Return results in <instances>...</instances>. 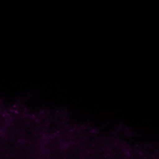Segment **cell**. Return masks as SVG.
Returning <instances> with one entry per match:
<instances>
[{
    "label": "cell",
    "instance_id": "cell-4",
    "mask_svg": "<svg viewBox=\"0 0 159 159\" xmlns=\"http://www.w3.org/2000/svg\"><path fill=\"white\" fill-rule=\"evenodd\" d=\"M126 159H147L139 151L127 152Z\"/></svg>",
    "mask_w": 159,
    "mask_h": 159
},
{
    "label": "cell",
    "instance_id": "cell-3",
    "mask_svg": "<svg viewBox=\"0 0 159 159\" xmlns=\"http://www.w3.org/2000/svg\"><path fill=\"white\" fill-rule=\"evenodd\" d=\"M88 153L91 159H108L107 152L102 149L91 151Z\"/></svg>",
    "mask_w": 159,
    "mask_h": 159
},
{
    "label": "cell",
    "instance_id": "cell-2",
    "mask_svg": "<svg viewBox=\"0 0 159 159\" xmlns=\"http://www.w3.org/2000/svg\"><path fill=\"white\" fill-rule=\"evenodd\" d=\"M107 152L108 159H126L127 152L117 144L112 145Z\"/></svg>",
    "mask_w": 159,
    "mask_h": 159
},
{
    "label": "cell",
    "instance_id": "cell-1",
    "mask_svg": "<svg viewBox=\"0 0 159 159\" xmlns=\"http://www.w3.org/2000/svg\"><path fill=\"white\" fill-rule=\"evenodd\" d=\"M64 152L66 159H82L84 153L82 148L78 144L68 145Z\"/></svg>",
    "mask_w": 159,
    "mask_h": 159
},
{
    "label": "cell",
    "instance_id": "cell-5",
    "mask_svg": "<svg viewBox=\"0 0 159 159\" xmlns=\"http://www.w3.org/2000/svg\"><path fill=\"white\" fill-rule=\"evenodd\" d=\"M82 159H91L88 152V153H84Z\"/></svg>",
    "mask_w": 159,
    "mask_h": 159
}]
</instances>
